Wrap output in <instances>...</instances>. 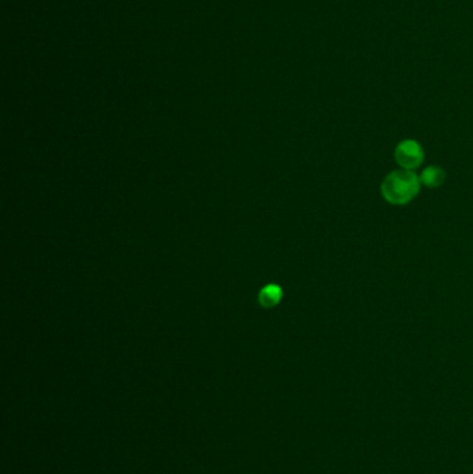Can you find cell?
Returning <instances> with one entry per match:
<instances>
[{
	"mask_svg": "<svg viewBox=\"0 0 473 474\" xmlns=\"http://www.w3.org/2000/svg\"><path fill=\"white\" fill-rule=\"evenodd\" d=\"M419 179H421V183H423L428 187H432V189L439 187L446 180V172L440 166L430 165L422 171Z\"/></svg>",
	"mask_w": 473,
	"mask_h": 474,
	"instance_id": "4",
	"label": "cell"
},
{
	"mask_svg": "<svg viewBox=\"0 0 473 474\" xmlns=\"http://www.w3.org/2000/svg\"><path fill=\"white\" fill-rule=\"evenodd\" d=\"M283 292L281 289V286L278 285H267L261 289L260 294H258V301L262 307L265 308H272L275 306H278L282 300Z\"/></svg>",
	"mask_w": 473,
	"mask_h": 474,
	"instance_id": "3",
	"label": "cell"
},
{
	"mask_svg": "<svg viewBox=\"0 0 473 474\" xmlns=\"http://www.w3.org/2000/svg\"><path fill=\"white\" fill-rule=\"evenodd\" d=\"M395 157L397 164L402 166V169L412 171L423 162L425 153H423L422 146L418 142L412 139H407V141H402L395 148Z\"/></svg>",
	"mask_w": 473,
	"mask_h": 474,
	"instance_id": "2",
	"label": "cell"
},
{
	"mask_svg": "<svg viewBox=\"0 0 473 474\" xmlns=\"http://www.w3.org/2000/svg\"><path fill=\"white\" fill-rule=\"evenodd\" d=\"M421 179L408 169H395L382 182L381 192L385 200L395 206L409 203L419 192Z\"/></svg>",
	"mask_w": 473,
	"mask_h": 474,
	"instance_id": "1",
	"label": "cell"
}]
</instances>
